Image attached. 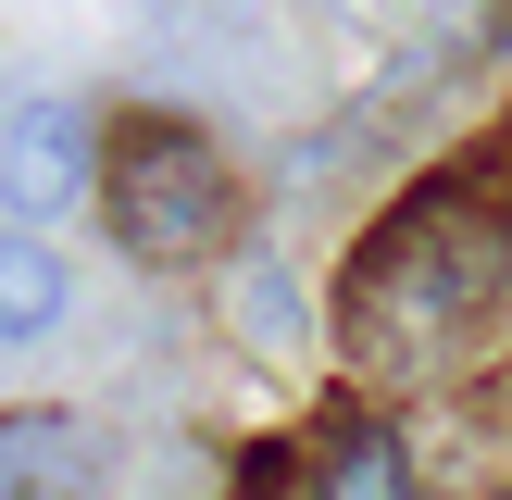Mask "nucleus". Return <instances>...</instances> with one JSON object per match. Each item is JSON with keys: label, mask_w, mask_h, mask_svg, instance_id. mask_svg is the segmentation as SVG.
<instances>
[{"label": "nucleus", "mask_w": 512, "mask_h": 500, "mask_svg": "<svg viewBox=\"0 0 512 500\" xmlns=\"http://www.w3.org/2000/svg\"><path fill=\"white\" fill-rule=\"evenodd\" d=\"M100 225H113V250L150 263V275L225 263V250H238V163H225V138L188 125V113L100 125Z\"/></svg>", "instance_id": "1"}, {"label": "nucleus", "mask_w": 512, "mask_h": 500, "mask_svg": "<svg viewBox=\"0 0 512 500\" xmlns=\"http://www.w3.org/2000/svg\"><path fill=\"white\" fill-rule=\"evenodd\" d=\"M100 200V125L50 75H0V225H63Z\"/></svg>", "instance_id": "2"}, {"label": "nucleus", "mask_w": 512, "mask_h": 500, "mask_svg": "<svg viewBox=\"0 0 512 500\" xmlns=\"http://www.w3.org/2000/svg\"><path fill=\"white\" fill-rule=\"evenodd\" d=\"M63 313H75V263L38 225H0V350H38Z\"/></svg>", "instance_id": "3"}, {"label": "nucleus", "mask_w": 512, "mask_h": 500, "mask_svg": "<svg viewBox=\"0 0 512 500\" xmlns=\"http://www.w3.org/2000/svg\"><path fill=\"white\" fill-rule=\"evenodd\" d=\"M0 500H88V425L75 413H0Z\"/></svg>", "instance_id": "4"}, {"label": "nucleus", "mask_w": 512, "mask_h": 500, "mask_svg": "<svg viewBox=\"0 0 512 500\" xmlns=\"http://www.w3.org/2000/svg\"><path fill=\"white\" fill-rule=\"evenodd\" d=\"M225 275H238V338L263 350V363H288V350H300V325H313V313H300V275L275 263V250H238Z\"/></svg>", "instance_id": "5"}, {"label": "nucleus", "mask_w": 512, "mask_h": 500, "mask_svg": "<svg viewBox=\"0 0 512 500\" xmlns=\"http://www.w3.org/2000/svg\"><path fill=\"white\" fill-rule=\"evenodd\" d=\"M325 500H413V450H400L388 425H350V438L325 450Z\"/></svg>", "instance_id": "6"}]
</instances>
